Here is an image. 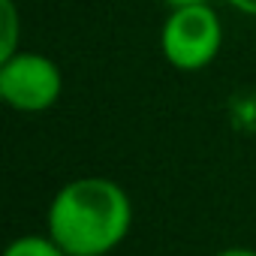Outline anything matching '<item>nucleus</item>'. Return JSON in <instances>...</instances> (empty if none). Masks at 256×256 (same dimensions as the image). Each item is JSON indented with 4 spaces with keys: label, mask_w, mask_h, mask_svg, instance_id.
<instances>
[{
    "label": "nucleus",
    "mask_w": 256,
    "mask_h": 256,
    "mask_svg": "<svg viewBox=\"0 0 256 256\" xmlns=\"http://www.w3.org/2000/svg\"><path fill=\"white\" fill-rule=\"evenodd\" d=\"M133 226V202L112 178H72L48 202L46 232L66 256H102L124 244Z\"/></svg>",
    "instance_id": "f257e3e1"
},
{
    "label": "nucleus",
    "mask_w": 256,
    "mask_h": 256,
    "mask_svg": "<svg viewBox=\"0 0 256 256\" xmlns=\"http://www.w3.org/2000/svg\"><path fill=\"white\" fill-rule=\"evenodd\" d=\"M223 48V22L211 4L175 6L160 28L163 60L181 72H199L217 60Z\"/></svg>",
    "instance_id": "f03ea898"
},
{
    "label": "nucleus",
    "mask_w": 256,
    "mask_h": 256,
    "mask_svg": "<svg viewBox=\"0 0 256 256\" xmlns=\"http://www.w3.org/2000/svg\"><path fill=\"white\" fill-rule=\"evenodd\" d=\"M60 90L64 72L42 52L18 48L16 54L0 60V100L16 112H48L60 100Z\"/></svg>",
    "instance_id": "7ed1b4c3"
},
{
    "label": "nucleus",
    "mask_w": 256,
    "mask_h": 256,
    "mask_svg": "<svg viewBox=\"0 0 256 256\" xmlns=\"http://www.w3.org/2000/svg\"><path fill=\"white\" fill-rule=\"evenodd\" d=\"M22 48V12L16 0H0V60Z\"/></svg>",
    "instance_id": "20e7f679"
},
{
    "label": "nucleus",
    "mask_w": 256,
    "mask_h": 256,
    "mask_svg": "<svg viewBox=\"0 0 256 256\" xmlns=\"http://www.w3.org/2000/svg\"><path fill=\"white\" fill-rule=\"evenodd\" d=\"M4 256H66L64 247L46 232V235H22L12 238L4 250Z\"/></svg>",
    "instance_id": "39448f33"
},
{
    "label": "nucleus",
    "mask_w": 256,
    "mask_h": 256,
    "mask_svg": "<svg viewBox=\"0 0 256 256\" xmlns=\"http://www.w3.org/2000/svg\"><path fill=\"white\" fill-rule=\"evenodd\" d=\"M226 4H229L232 10H238L241 16H247V18H256V0H226Z\"/></svg>",
    "instance_id": "423d86ee"
},
{
    "label": "nucleus",
    "mask_w": 256,
    "mask_h": 256,
    "mask_svg": "<svg viewBox=\"0 0 256 256\" xmlns=\"http://www.w3.org/2000/svg\"><path fill=\"white\" fill-rule=\"evenodd\" d=\"M217 256H256V250H250V247H226Z\"/></svg>",
    "instance_id": "0eeeda50"
},
{
    "label": "nucleus",
    "mask_w": 256,
    "mask_h": 256,
    "mask_svg": "<svg viewBox=\"0 0 256 256\" xmlns=\"http://www.w3.org/2000/svg\"><path fill=\"white\" fill-rule=\"evenodd\" d=\"M163 4H166L169 10H175V6H193V4H211V0H163Z\"/></svg>",
    "instance_id": "6e6552de"
},
{
    "label": "nucleus",
    "mask_w": 256,
    "mask_h": 256,
    "mask_svg": "<svg viewBox=\"0 0 256 256\" xmlns=\"http://www.w3.org/2000/svg\"><path fill=\"white\" fill-rule=\"evenodd\" d=\"M102 256H108V253H102Z\"/></svg>",
    "instance_id": "1a4fd4ad"
}]
</instances>
